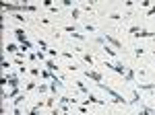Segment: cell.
<instances>
[{
  "label": "cell",
  "instance_id": "cell-1",
  "mask_svg": "<svg viewBox=\"0 0 155 115\" xmlns=\"http://www.w3.org/2000/svg\"><path fill=\"white\" fill-rule=\"evenodd\" d=\"M97 86L101 88V91H106V93L110 95V99H112V103H116V105H128V101L124 99L122 95H118V93L114 91V88H110V86H106V84H103V82H101V84H97Z\"/></svg>",
  "mask_w": 155,
  "mask_h": 115
},
{
  "label": "cell",
  "instance_id": "cell-2",
  "mask_svg": "<svg viewBox=\"0 0 155 115\" xmlns=\"http://www.w3.org/2000/svg\"><path fill=\"white\" fill-rule=\"evenodd\" d=\"M103 68H110V70H114L116 74H122V76L126 74V70H128L122 62H103Z\"/></svg>",
  "mask_w": 155,
  "mask_h": 115
},
{
  "label": "cell",
  "instance_id": "cell-3",
  "mask_svg": "<svg viewBox=\"0 0 155 115\" xmlns=\"http://www.w3.org/2000/svg\"><path fill=\"white\" fill-rule=\"evenodd\" d=\"M103 41H108V45H112L114 49H122V47H124L122 41L116 39V37H112V35H103Z\"/></svg>",
  "mask_w": 155,
  "mask_h": 115
},
{
  "label": "cell",
  "instance_id": "cell-4",
  "mask_svg": "<svg viewBox=\"0 0 155 115\" xmlns=\"http://www.w3.org/2000/svg\"><path fill=\"white\" fill-rule=\"evenodd\" d=\"M2 8H4V12H23V4H11V2H2Z\"/></svg>",
  "mask_w": 155,
  "mask_h": 115
},
{
  "label": "cell",
  "instance_id": "cell-5",
  "mask_svg": "<svg viewBox=\"0 0 155 115\" xmlns=\"http://www.w3.org/2000/svg\"><path fill=\"white\" fill-rule=\"evenodd\" d=\"M85 76L91 78V80H95L97 84H101V82H103V76L97 72V70H85Z\"/></svg>",
  "mask_w": 155,
  "mask_h": 115
},
{
  "label": "cell",
  "instance_id": "cell-6",
  "mask_svg": "<svg viewBox=\"0 0 155 115\" xmlns=\"http://www.w3.org/2000/svg\"><path fill=\"white\" fill-rule=\"evenodd\" d=\"M19 95H21V86H19V88H11V91H8V93L4 91L2 99H4V101H13V99H17V97H19Z\"/></svg>",
  "mask_w": 155,
  "mask_h": 115
},
{
  "label": "cell",
  "instance_id": "cell-7",
  "mask_svg": "<svg viewBox=\"0 0 155 115\" xmlns=\"http://www.w3.org/2000/svg\"><path fill=\"white\" fill-rule=\"evenodd\" d=\"M85 107H89L91 103H95V105H106V101H101V99H97L95 95H87V101H81Z\"/></svg>",
  "mask_w": 155,
  "mask_h": 115
},
{
  "label": "cell",
  "instance_id": "cell-8",
  "mask_svg": "<svg viewBox=\"0 0 155 115\" xmlns=\"http://www.w3.org/2000/svg\"><path fill=\"white\" fill-rule=\"evenodd\" d=\"M15 37H17V41H19L21 45L29 41V39H27V33H25V29H15Z\"/></svg>",
  "mask_w": 155,
  "mask_h": 115
},
{
  "label": "cell",
  "instance_id": "cell-9",
  "mask_svg": "<svg viewBox=\"0 0 155 115\" xmlns=\"http://www.w3.org/2000/svg\"><path fill=\"white\" fill-rule=\"evenodd\" d=\"M134 37H136V39H149V37H151V39H153V43H155V33H151V31H145V29H141L139 33L134 35Z\"/></svg>",
  "mask_w": 155,
  "mask_h": 115
},
{
  "label": "cell",
  "instance_id": "cell-10",
  "mask_svg": "<svg viewBox=\"0 0 155 115\" xmlns=\"http://www.w3.org/2000/svg\"><path fill=\"white\" fill-rule=\"evenodd\" d=\"M46 68L50 70V72H54V74H56L58 70H60V66H58V62H56V60H52V58H48V60H46Z\"/></svg>",
  "mask_w": 155,
  "mask_h": 115
},
{
  "label": "cell",
  "instance_id": "cell-11",
  "mask_svg": "<svg viewBox=\"0 0 155 115\" xmlns=\"http://www.w3.org/2000/svg\"><path fill=\"white\" fill-rule=\"evenodd\" d=\"M143 99H141V93H139V88H132V101H128V105H139Z\"/></svg>",
  "mask_w": 155,
  "mask_h": 115
},
{
  "label": "cell",
  "instance_id": "cell-12",
  "mask_svg": "<svg viewBox=\"0 0 155 115\" xmlns=\"http://www.w3.org/2000/svg\"><path fill=\"white\" fill-rule=\"evenodd\" d=\"M124 80H126L128 84H134V70H132V68H128V70H126V74H124Z\"/></svg>",
  "mask_w": 155,
  "mask_h": 115
},
{
  "label": "cell",
  "instance_id": "cell-13",
  "mask_svg": "<svg viewBox=\"0 0 155 115\" xmlns=\"http://www.w3.org/2000/svg\"><path fill=\"white\" fill-rule=\"evenodd\" d=\"M21 4H23V12H35L37 11L35 4H25V2H21Z\"/></svg>",
  "mask_w": 155,
  "mask_h": 115
},
{
  "label": "cell",
  "instance_id": "cell-14",
  "mask_svg": "<svg viewBox=\"0 0 155 115\" xmlns=\"http://www.w3.org/2000/svg\"><path fill=\"white\" fill-rule=\"evenodd\" d=\"M19 49H21V45H17V43H6V51H11V54H17Z\"/></svg>",
  "mask_w": 155,
  "mask_h": 115
},
{
  "label": "cell",
  "instance_id": "cell-15",
  "mask_svg": "<svg viewBox=\"0 0 155 115\" xmlns=\"http://www.w3.org/2000/svg\"><path fill=\"white\" fill-rule=\"evenodd\" d=\"M21 103H25V93L19 95L17 99H13V107H21Z\"/></svg>",
  "mask_w": 155,
  "mask_h": 115
},
{
  "label": "cell",
  "instance_id": "cell-16",
  "mask_svg": "<svg viewBox=\"0 0 155 115\" xmlns=\"http://www.w3.org/2000/svg\"><path fill=\"white\" fill-rule=\"evenodd\" d=\"M6 86H11V88H19V86H21V84H19V76H13L11 80H8Z\"/></svg>",
  "mask_w": 155,
  "mask_h": 115
},
{
  "label": "cell",
  "instance_id": "cell-17",
  "mask_svg": "<svg viewBox=\"0 0 155 115\" xmlns=\"http://www.w3.org/2000/svg\"><path fill=\"white\" fill-rule=\"evenodd\" d=\"M139 91H155V84H151V82H143V84H139Z\"/></svg>",
  "mask_w": 155,
  "mask_h": 115
},
{
  "label": "cell",
  "instance_id": "cell-18",
  "mask_svg": "<svg viewBox=\"0 0 155 115\" xmlns=\"http://www.w3.org/2000/svg\"><path fill=\"white\" fill-rule=\"evenodd\" d=\"M41 78H44V80H52V78H54V72H50L48 68L41 70Z\"/></svg>",
  "mask_w": 155,
  "mask_h": 115
},
{
  "label": "cell",
  "instance_id": "cell-19",
  "mask_svg": "<svg viewBox=\"0 0 155 115\" xmlns=\"http://www.w3.org/2000/svg\"><path fill=\"white\" fill-rule=\"evenodd\" d=\"M75 84H77V88H79V91H81V93H85V95H91V93H89V88H87V86H85V84H83L81 80H77Z\"/></svg>",
  "mask_w": 155,
  "mask_h": 115
},
{
  "label": "cell",
  "instance_id": "cell-20",
  "mask_svg": "<svg viewBox=\"0 0 155 115\" xmlns=\"http://www.w3.org/2000/svg\"><path fill=\"white\" fill-rule=\"evenodd\" d=\"M103 51H106L108 56H116V49L112 47V45H106V41H103Z\"/></svg>",
  "mask_w": 155,
  "mask_h": 115
},
{
  "label": "cell",
  "instance_id": "cell-21",
  "mask_svg": "<svg viewBox=\"0 0 155 115\" xmlns=\"http://www.w3.org/2000/svg\"><path fill=\"white\" fill-rule=\"evenodd\" d=\"M37 86H39V84H37L35 80H31V82H27V84H25V91H27V93H29V91H35Z\"/></svg>",
  "mask_w": 155,
  "mask_h": 115
},
{
  "label": "cell",
  "instance_id": "cell-22",
  "mask_svg": "<svg viewBox=\"0 0 155 115\" xmlns=\"http://www.w3.org/2000/svg\"><path fill=\"white\" fill-rule=\"evenodd\" d=\"M46 54H48V58L54 60V58H58V56H60V51H56V49H52V47H50V49H46Z\"/></svg>",
  "mask_w": 155,
  "mask_h": 115
},
{
  "label": "cell",
  "instance_id": "cell-23",
  "mask_svg": "<svg viewBox=\"0 0 155 115\" xmlns=\"http://www.w3.org/2000/svg\"><path fill=\"white\" fill-rule=\"evenodd\" d=\"M37 47H39L41 51H46V49H50V47H48V43H46L44 39H37Z\"/></svg>",
  "mask_w": 155,
  "mask_h": 115
},
{
  "label": "cell",
  "instance_id": "cell-24",
  "mask_svg": "<svg viewBox=\"0 0 155 115\" xmlns=\"http://www.w3.org/2000/svg\"><path fill=\"white\" fill-rule=\"evenodd\" d=\"M139 31H141V27H139V25H130V27H128V33H132V35H136Z\"/></svg>",
  "mask_w": 155,
  "mask_h": 115
},
{
  "label": "cell",
  "instance_id": "cell-25",
  "mask_svg": "<svg viewBox=\"0 0 155 115\" xmlns=\"http://www.w3.org/2000/svg\"><path fill=\"white\" fill-rule=\"evenodd\" d=\"M83 60L87 62L89 66H93V56H91V54H83Z\"/></svg>",
  "mask_w": 155,
  "mask_h": 115
},
{
  "label": "cell",
  "instance_id": "cell-26",
  "mask_svg": "<svg viewBox=\"0 0 155 115\" xmlns=\"http://www.w3.org/2000/svg\"><path fill=\"white\" fill-rule=\"evenodd\" d=\"M46 105H48L50 109H54V107H56V99H54V97H52V99H48V101H46Z\"/></svg>",
  "mask_w": 155,
  "mask_h": 115
},
{
  "label": "cell",
  "instance_id": "cell-27",
  "mask_svg": "<svg viewBox=\"0 0 155 115\" xmlns=\"http://www.w3.org/2000/svg\"><path fill=\"white\" fill-rule=\"evenodd\" d=\"M73 39H77V41H85V35H81L79 31H77V33H73Z\"/></svg>",
  "mask_w": 155,
  "mask_h": 115
},
{
  "label": "cell",
  "instance_id": "cell-28",
  "mask_svg": "<svg viewBox=\"0 0 155 115\" xmlns=\"http://www.w3.org/2000/svg\"><path fill=\"white\" fill-rule=\"evenodd\" d=\"M46 91H50V84H39L37 86V93H46Z\"/></svg>",
  "mask_w": 155,
  "mask_h": 115
},
{
  "label": "cell",
  "instance_id": "cell-29",
  "mask_svg": "<svg viewBox=\"0 0 155 115\" xmlns=\"http://www.w3.org/2000/svg\"><path fill=\"white\" fill-rule=\"evenodd\" d=\"M64 31H66V33H77L75 25H64Z\"/></svg>",
  "mask_w": 155,
  "mask_h": 115
},
{
  "label": "cell",
  "instance_id": "cell-30",
  "mask_svg": "<svg viewBox=\"0 0 155 115\" xmlns=\"http://www.w3.org/2000/svg\"><path fill=\"white\" fill-rule=\"evenodd\" d=\"M79 14H81V12H79V8H75V6H73V11H71V16H73V19H79Z\"/></svg>",
  "mask_w": 155,
  "mask_h": 115
},
{
  "label": "cell",
  "instance_id": "cell-31",
  "mask_svg": "<svg viewBox=\"0 0 155 115\" xmlns=\"http://www.w3.org/2000/svg\"><path fill=\"white\" fill-rule=\"evenodd\" d=\"M141 6H143V8H147V11H149V8H151L153 4H151V0H143V2H141Z\"/></svg>",
  "mask_w": 155,
  "mask_h": 115
},
{
  "label": "cell",
  "instance_id": "cell-32",
  "mask_svg": "<svg viewBox=\"0 0 155 115\" xmlns=\"http://www.w3.org/2000/svg\"><path fill=\"white\" fill-rule=\"evenodd\" d=\"M110 19H114V21H120V19H122V14H120V12H112V14H110Z\"/></svg>",
  "mask_w": 155,
  "mask_h": 115
},
{
  "label": "cell",
  "instance_id": "cell-33",
  "mask_svg": "<svg viewBox=\"0 0 155 115\" xmlns=\"http://www.w3.org/2000/svg\"><path fill=\"white\" fill-rule=\"evenodd\" d=\"M56 91H58V84H54V82H50V93H52V95H56Z\"/></svg>",
  "mask_w": 155,
  "mask_h": 115
},
{
  "label": "cell",
  "instance_id": "cell-34",
  "mask_svg": "<svg viewBox=\"0 0 155 115\" xmlns=\"http://www.w3.org/2000/svg\"><path fill=\"white\" fill-rule=\"evenodd\" d=\"M60 56H62V58H66V60H71V58H73V54H71V51H60Z\"/></svg>",
  "mask_w": 155,
  "mask_h": 115
},
{
  "label": "cell",
  "instance_id": "cell-35",
  "mask_svg": "<svg viewBox=\"0 0 155 115\" xmlns=\"http://www.w3.org/2000/svg\"><path fill=\"white\" fill-rule=\"evenodd\" d=\"M15 19H17V21H21V23H25V21H27V19H25V16H23L21 12H17V14H15Z\"/></svg>",
  "mask_w": 155,
  "mask_h": 115
},
{
  "label": "cell",
  "instance_id": "cell-36",
  "mask_svg": "<svg viewBox=\"0 0 155 115\" xmlns=\"http://www.w3.org/2000/svg\"><path fill=\"white\" fill-rule=\"evenodd\" d=\"M11 66H13V64H11V62H8V60H2V68H4V70H8Z\"/></svg>",
  "mask_w": 155,
  "mask_h": 115
},
{
  "label": "cell",
  "instance_id": "cell-37",
  "mask_svg": "<svg viewBox=\"0 0 155 115\" xmlns=\"http://www.w3.org/2000/svg\"><path fill=\"white\" fill-rule=\"evenodd\" d=\"M27 115H39V109L33 107V109H29V111H27Z\"/></svg>",
  "mask_w": 155,
  "mask_h": 115
},
{
  "label": "cell",
  "instance_id": "cell-38",
  "mask_svg": "<svg viewBox=\"0 0 155 115\" xmlns=\"http://www.w3.org/2000/svg\"><path fill=\"white\" fill-rule=\"evenodd\" d=\"M134 54H136V58H139V56L145 54V49H143V47H136V49H134Z\"/></svg>",
  "mask_w": 155,
  "mask_h": 115
},
{
  "label": "cell",
  "instance_id": "cell-39",
  "mask_svg": "<svg viewBox=\"0 0 155 115\" xmlns=\"http://www.w3.org/2000/svg\"><path fill=\"white\" fill-rule=\"evenodd\" d=\"M27 58H29V60H37V56H35V51H29V54H27Z\"/></svg>",
  "mask_w": 155,
  "mask_h": 115
},
{
  "label": "cell",
  "instance_id": "cell-40",
  "mask_svg": "<svg viewBox=\"0 0 155 115\" xmlns=\"http://www.w3.org/2000/svg\"><path fill=\"white\" fill-rule=\"evenodd\" d=\"M44 6H46V8H52L54 4H52V0H44Z\"/></svg>",
  "mask_w": 155,
  "mask_h": 115
},
{
  "label": "cell",
  "instance_id": "cell-41",
  "mask_svg": "<svg viewBox=\"0 0 155 115\" xmlns=\"http://www.w3.org/2000/svg\"><path fill=\"white\" fill-rule=\"evenodd\" d=\"M79 113H81V115H87V107H85V105H83V107H79Z\"/></svg>",
  "mask_w": 155,
  "mask_h": 115
},
{
  "label": "cell",
  "instance_id": "cell-42",
  "mask_svg": "<svg viewBox=\"0 0 155 115\" xmlns=\"http://www.w3.org/2000/svg\"><path fill=\"white\" fill-rule=\"evenodd\" d=\"M60 113H62V111H60V107H54V109H52V115H60Z\"/></svg>",
  "mask_w": 155,
  "mask_h": 115
},
{
  "label": "cell",
  "instance_id": "cell-43",
  "mask_svg": "<svg viewBox=\"0 0 155 115\" xmlns=\"http://www.w3.org/2000/svg\"><path fill=\"white\" fill-rule=\"evenodd\" d=\"M153 14H155V6H151L149 11H147V16H153Z\"/></svg>",
  "mask_w": 155,
  "mask_h": 115
},
{
  "label": "cell",
  "instance_id": "cell-44",
  "mask_svg": "<svg viewBox=\"0 0 155 115\" xmlns=\"http://www.w3.org/2000/svg\"><path fill=\"white\" fill-rule=\"evenodd\" d=\"M15 115H23V113H21V109H19V107H15Z\"/></svg>",
  "mask_w": 155,
  "mask_h": 115
},
{
  "label": "cell",
  "instance_id": "cell-45",
  "mask_svg": "<svg viewBox=\"0 0 155 115\" xmlns=\"http://www.w3.org/2000/svg\"><path fill=\"white\" fill-rule=\"evenodd\" d=\"M149 115H155V109H151V111H149Z\"/></svg>",
  "mask_w": 155,
  "mask_h": 115
}]
</instances>
